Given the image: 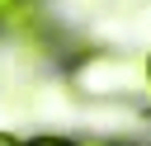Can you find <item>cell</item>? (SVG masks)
Segmentation results:
<instances>
[{
	"label": "cell",
	"mask_w": 151,
	"mask_h": 146,
	"mask_svg": "<svg viewBox=\"0 0 151 146\" xmlns=\"http://www.w3.org/2000/svg\"><path fill=\"white\" fill-rule=\"evenodd\" d=\"M76 80L90 89V94H132L146 85V61H132V57H85V66L76 71Z\"/></svg>",
	"instance_id": "obj_1"
},
{
	"label": "cell",
	"mask_w": 151,
	"mask_h": 146,
	"mask_svg": "<svg viewBox=\"0 0 151 146\" xmlns=\"http://www.w3.org/2000/svg\"><path fill=\"white\" fill-rule=\"evenodd\" d=\"M19 146H80V141H66V137H33V141H19Z\"/></svg>",
	"instance_id": "obj_2"
},
{
	"label": "cell",
	"mask_w": 151,
	"mask_h": 146,
	"mask_svg": "<svg viewBox=\"0 0 151 146\" xmlns=\"http://www.w3.org/2000/svg\"><path fill=\"white\" fill-rule=\"evenodd\" d=\"M14 14V0H0V19H9Z\"/></svg>",
	"instance_id": "obj_3"
},
{
	"label": "cell",
	"mask_w": 151,
	"mask_h": 146,
	"mask_svg": "<svg viewBox=\"0 0 151 146\" xmlns=\"http://www.w3.org/2000/svg\"><path fill=\"white\" fill-rule=\"evenodd\" d=\"M0 146H19V141H14V137H9V132H0Z\"/></svg>",
	"instance_id": "obj_4"
},
{
	"label": "cell",
	"mask_w": 151,
	"mask_h": 146,
	"mask_svg": "<svg viewBox=\"0 0 151 146\" xmlns=\"http://www.w3.org/2000/svg\"><path fill=\"white\" fill-rule=\"evenodd\" d=\"M146 85H151V61H146Z\"/></svg>",
	"instance_id": "obj_5"
}]
</instances>
